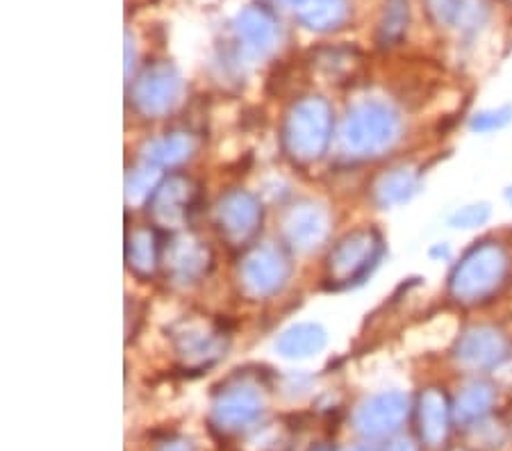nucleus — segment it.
Here are the masks:
<instances>
[{
  "instance_id": "393cba45",
  "label": "nucleus",
  "mask_w": 512,
  "mask_h": 451,
  "mask_svg": "<svg viewBox=\"0 0 512 451\" xmlns=\"http://www.w3.org/2000/svg\"><path fill=\"white\" fill-rule=\"evenodd\" d=\"M160 185V169L153 164H139V167L130 169L126 176V199L128 203H142L151 199L155 187Z\"/></svg>"
},
{
  "instance_id": "aec40b11",
  "label": "nucleus",
  "mask_w": 512,
  "mask_h": 451,
  "mask_svg": "<svg viewBox=\"0 0 512 451\" xmlns=\"http://www.w3.org/2000/svg\"><path fill=\"white\" fill-rule=\"evenodd\" d=\"M419 174L410 167H396L376 180L374 199L381 208L408 203L419 192Z\"/></svg>"
},
{
  "instance_id": "7c9ffc66",
  "label": "nucleus",
  "mask_w": 512,
  "mask_h": 451,
  "mask_svg": "<svg viewBox=\"0 0 512 451\" xmlns=\"http://www.w3.org/2000/svg\"><path fill=\"white\" fill-rule=\"evenodd\" d=\"M346 451H369V449H362V447H355V449H346Z\"/></svg>"
},
{
  "instance_id": "dca6fc26",
  "label": "nucleus",
  "mask_w": 512,
  "mask_h": 451,
  "mask_svg": "<svg viewBox=\"0 0 512 451\" xmlns=\"http://www.w3.org/2000/svg\"><path fill=\"white\" fill-rule=\"evenodd\" d=\"M237 37L249 51L267 55L274 51L278 41V21L264 5H251L237 16L235 21Z\"/></svg>"
},
{
  "instance_id": "a211bd4d",
  "label": "nucleus",
  "mask_w": 512,
  "mask_h": 451,
  "mask_svg": "<svg viewBox=\"0 0 512 451\" xmlns=\"http://www.w3.org/2000/svg\"><path fill=\"white\" fill-rule=\"evenodd\" d=\"M351 14L349 0H301L296 16L305 28L328 32L342 28Z\"/></svg>"
},
{
  "instance_id": "0eeeda50",
  "label": "nucleus",
  "mask_w": 512,
  "mask_h": 451,
  "mask_svg": "<svg viewBox=\"0 0 512 451\" xmlns=\"http://www.w3.org/2000/svg\"><path fill=\"white\" fill-rule=\"evenodd\" d=\"M173 349L187 369H203L224 358L228 338L212 324L183 322L173 331Z\"/></svg>"
},
{
  "instance_id": "ddd939ff",
  "label": "nucleus",
  "mask_w": 512,
  "mask_h": 451,
  "mask_svg": "<svg viewBox=\"0 0 512 451\" xmlns=\"http://www.w3.org/2000/svg\"><path fill=\"white\" fill-rule=\"evenodd\" d=\"M330 231V219L326 208L317 203H299L287 212L283 221V233L287 244L294 251L310 253L326 242Z\"/></svg>"
},
{
  "instance_id": "2f4dec72",
  "label": "nucleus",
  "mask_w": 512,
  "mask_h": 451,
  "mask_svg": "<svg viewBox=\"0 0 512 451\" xmlns=\"http://www.w3.org/2000/svg\"><path fill=\"white\" fill-rule=\"evenodd\" d=\"M292 3H301V0H292Z\"/></svg>"
},
{
  "instance_id": "bb28decb",
  "label": "nucleus",
  "mask_w": 512,
  "mask_h": 451,
  "mask_svg": "<svg viewBox=\"0 0 512 451\" xmlns=\"http://www.w3.org/2000/svg\"><path fill=\"white\" fill-rule=\"evenodd\" d=\"M510 121H512V110L510 108L476 112L474 119H472V130H478V133H494V130L506 128Z\"/></svg>"
},
{
  "instance_id": "9d476101",
  "label": "nucleus",
  "mask_w": 512,
  "mask_h": 451,
  "mask_svg": "<svg viewBox=\"0 0 512 451\" xmlns=\"http://www.w3.org/2000/svg\"><path fill=\"white\" fill-rule=\"evenodd\" d=\"M410 401L403 392H383L367 399L355 410L353 424L362 436L367 438H385L401 429V424L408 420Z\"/></svg>"
},
{
  "instance_id": "423d86ee",
  "label": "nucleus",
  "mask_w": 512,
  "mask_h": 451,
  "mask_svg": "<svg viewBox=\"0 0 512 451\" xmlns=\"http://www.w3.org/2000/svg\"><path fill=\"white\" fill-rule=\"evenodd\" d=\"M289 278V262L274 246H258L242 260L239 281L253 299H264L283 290Z\"/></svg>"
},
{
  "instance_id": "412c9836",
  "label": "nucleus",
  "mask_w": 512,
  "mask_h": 451,
  "mask_svg": "<svg viewBox=\"0 0 512 451\" xmlns=\"http://www.w3.org/2000/svg\"><path fill=\"white\" fill-rule=\"evenodd\" d=\"M433 21L447 28H476L481 26L485 10L478 0H424Z\"/></svg>"
},
{
  "instance_id": "5701e85b",
  "label": "nucleus",
  "mask_w": 512,
  "mask_h": 451,
  "mask_svg": "<svg viewBox=\"0 0 512 451\" xmlns=\"http://www.w3.org/2000/svg\"><path fill=\"white\" fill-rule=\"evenodd\" d=\"M494 404V390L483 381L467 383L453 404V420L458 424H474L490 413Z\"/></svg>"
},
{
  "instance_id": "c756f323",
  "label": "nucleus",
  "mask_w": 512,
  "mask_h": 451,
  "mask_svg": "<svg viewBox=\"0 0 512 451\" xmlns=\"http://www.w3.org/2000/svg\"><path fill=\"white\" fill-rule=\"evenodd\" d=\"M506 199H508V203H510V205H512V187H510V190H508V192H506Z\"/></svg>"
},
{
  "instance_id": "7ed1b4c3",
  "label": "nucleus",
  "mask_w": 512,
  "mask_h": 451,
  "mask_svg": "<svg viewBox=\"0 0 512 451\" xmlns=\"http://www.w3.org/2000/svg\"><path fill=\"white\" fill-rule=\"evenodd\" d=\"M333 133V110L319 96H308L287 112L283 126L285 151L296 162H315L328 149Z\"/></svg>"
},
{
  "instance_id": "f03ea898",
  "label": "nucleus",
  "mask_w": 512,
  "mask_h": 451,
  "mask_svg": "<svg viewBox=\"0 0 512 451\" xmlns=\"http://www.w3.org/2000/svg\"><path fill=\"white\" fill-rule=\"evenodd\" d=\"M401 117L399 112L381 101L355 105L344 121L342 139L346 151L362 158L381 155L399 142Z\"/></svg>"
},
{
  "instance_id": "a878e982",
  "label": "nucleus",
  "mask_w": 512,
  "mask_h": 451,
  "mask_svg": "<svg viewBox=\"0 0 512 451\" xmlns=\"http://www.w3.org/2000/svg\"><path fill=\"white\" fill-rule=\"evenodd\" d=\"M487 219H490V205H485V203L465 205V208L453 212L451 226L453 228H478V226H483Z\"/></svg>"
},
{
  "instance_id": "9b49d317",
  "label": "nucleus",
  "mask_w": 512,
  "mask_h": 451,
  "mask_svg": "<svg viewBox=\"0 0 512 451\" xmlns=\"http://www.w3.org/2000/svg\"><path fill=\"white\" fill-rule=\"evenodd\" d=\"M262 413V397L249 385H235L219 392L212 401V424L224 433H237L251 426Z\"/></svg>"
},
{
  "instance_id": "6e6552de",
  "label": "nucleus",
  "mask_w": 512,
  "mask_h": 451,
  "mask_svg": "<svg viewBox=\"0 0 512 451\" xmlns=\"http://www.w3.org/2000/svg\"><path fill=\"white\" fill-rule=\"evenodd\" d=\"M508 338L494 326H472L460 335L453 349L456 363L472 372H485L508 358Z\"/></svg>"
},
{
  "instance_id": "c85d7f7f",
  "label": "nucleus",
  "mask_w": 512,
  "mask_h": 451,
  "mask_svg": "<svg viewBox=\"0 0 512 451\" xmlns=\"http://www.w3.org/2000/svg\"><path fill=\"white\" fill-rule=\"evenodd\" d=\"M385 451H417V447L412 445L410 438H396L385 447Z\"/></svg>"
},
{
  "instance_id": "39448f33",
  "label": "nucleus",
  "mask_w": 512,
  "mask_h": 451,
  "mask_svg": "<svg viewBox=\"0 0 512 451\" xmlns=\"http://www.w3.org/2000/svg\"><path fill=\"white\" fill-rule=\"evenodd\" d=\"M180 89L183 82L169 62L148 64L132 85V103L144 117H162L178 103Z\"/></svg>"
},
{
  "instance_id": "6ab92c4d",
  "label": "nucleus",
  "mask_w": 512,
  "mask_h": 451,
  "mask_svg": "<svg viewBox=\"0 0 512 451\" xmlns=\"http://www.w3.org/2000/svg\"><path fill=\"white\" fill-rule=\"evenodd\" d=\"M326 347V331L319 324H296L283 331L276 349L289 360H305L317 356Z\"/></svg>"
},
{
  "instance_id": "f8f14e48",
  "label": "nucleus",
  "mask_w": 512,
  "mask_h": 451,
  "mask_svg": "<svg viewBox=\"0 0 512 451\" xmlns=\"http://www.w3.org/2000/svg\"><path fill=\"white\" fill-rule=\"evenodd\" d=\"M262 208L253 194L233 190L221 196L217 205V224L230 242H246L258 233Z\"/></svg>"
},
{
  "instance_id": "b1692460",
  "label": "nucleus",
  "mask_w": 512,
  "mask_h": 451,
  "mask_svg": "<svg viewBox=\"0 0 512 451\" xmlns=\"http://www.w3.org/2000/svg\"><path fill=\"white\" fill-rule=\"evenodd\" d=\"M408 19V0H385V10L381 16V23H378V41H381L383 46H390L394 41H399L408 28Z\"/></svg>"
},
{
  "instance_id": "f257e3e1",
  "label": "nucleus",
  "mask_w": 512,
  "mask_h": 451,
  "mask_svg": "<svg viewBox=\"0 0 512 451\" xmlns=\"http://www.w3.org/2000/svg\"><path fill=\"white\" fill-rule=\"evenodd\" d=\"M510 265V253L501 242H476L453 267L449 294L462 306H476L492 299L506 285Z\"/></svg>"
},
{
  "instance_id": "4be33fe9",
  "label": "nucleus",
  "mask_w": 512,
  "mask_h": 451,
  "mask_svg": "<svg viewBox=\"0 0 512 451\" xmlns=\"http://www.w3.org/2000/svg\"><path fill=\"white\" fill-rule=\"evenodd\" d=\"M194 149L196 142L189 133H169L144 146V162L153 164L158 169L176 167V164L192 158Z\"/></svg>"
},
{
  "instance_id": "1a4fd4ad",
  "label": "nucleus",
  "mask_w": 512,
  "mask_h": 451,
  "mask_svg": "<svg viewBox=\"0 0 512 451\" xmlns=\"http://www.w3.org/2000/svg\"><path fill=\"white\" fill-rule=\"evenodd\" d=\"M196 185L194 180L183 174H173L160 180L155 192L148 199V212L153 221L162 228H180L185 226L189 210L196 201Z\"/></svg>"
},
{
  "instance_id": "20e7f679",
  "label": "nucleus",
  "mask_w": 512,
  "mask_h": 451,
  "mask_svg": "<svg viewBox=\"0 0 512 451\" xmlns=\"http://www.w3.org/2000/svg\"><path fill=\"white\" fill-rule=\"evenodd\" d=\"M383 253V237L374 228H358L344 235L328 258V274L333 283L349 285L365 278Z\"/></svg>"
},
{
  "instance_id": "2eb2a0df",
  "label": "nucleus",
  "mask_w": 512,
  "mask_h": 451,
  "mask_svg": "<svg viewBox=\"0 0 512 451\" xmlns=\"http://www.w3.org/2000/svg\"><path fill=\"white\" fill-rule=\"evenodd\" d=\"M164 265H167L173 281L194 283L208 272V246H203V242H198L192 235L173 237L171 244L164 249Z\"/></svg>"
},
{
  "instance_id": "4468645a",
  "label": "nucleus",
  "mask_w": 512,
  "mask_h": 451,
  "mask_svg": "<svg viewBox=\"0 0 512 451\" xmlns=\"http://www.w3.org/2000/svg\"><path fill=\"white\" fill-rule=\"evenodd\" d=\"M453 420V406L440 388H428L417 401L419 438L426 447H442L449 438Z\"/></svg>"
},
{
  "instance_id": "f3484780",
  "label": "nucleus",
  "mask_w": 512,
  "mask_h": 451,
  "mask_svg": "<svg viewBox=\"0 0 512 451\" xmlns=\"http://www.w3.org/2000/svg\"><path fill=\"white\" fill-rule=\"evenodd\" d=\"M162 260L160 240L153 228H137L128 235L126 242V262L128 269L139 278H148L155 274Z\"/></svg>"
},
{
  "instance_id": "cd10ccee",
  "label": "nucleus",
  "mask_w": 512,
  "mask_h": 451,
  "mask_svg": "<svg viewBox=\"0 0 512 451\" xmlns=\"http://www.w3.org/2000/svg\"><path fill=\"white\" fill-rule=\"evenodd\" d=\"M155 451H194V445L185 438H169L164 440Z\"/></svg>"
}]
</instances>
